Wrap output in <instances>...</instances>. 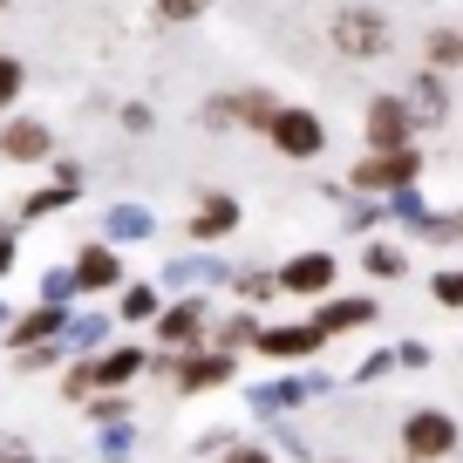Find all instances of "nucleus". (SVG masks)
<instances>
[{
    "label": "nucleus",
    "instance_id": "nucleus-14",
    "mask_svg": "<svg viewBox=\"0 0 463 463\" xmlns=\"http://www.w3.org/2000/svg\"><path fill=\"white\" fill-rule=\"evenodd\" d=\"M137 368H144V354H137V347H123V354H109V362L96 368V382H130Z\"/></svg>",
    "mask_w": 463,
    "mask_h": 463
},
{
    "label": "nucleus",
    "instance_id": "nucleus-5",
    "mask_svg": "<svg viewBox=\"0 0 463 463\" xmlns=\"http://www.w3.org/2000/svg\"><path fill=\"white\" fill-rule=\"evenodd\" d=\"M409 449H416V457H443V449H457V422L449 416H409Z\"/></svg>",
    "mask_w": 463,
    "mask_h": 463
},
{
    "label": "nucleus",
    "instance_id": "nucleus-26",
    "mask_svg": "<svg viewBox=\"0 0 463 463\" xmlns=\"http://www.w3.org/2000/svg\"><path fill=\"white\" fill-rule=\"evenodd\" d=\"M0 7H7V0H0Z\"/></svg>",
    "mask_w": 463,
    "mask_h": 463
},
{
    "label": "nucleus",
    "instance_id": "nucleus-13",
    "mask_svg": "<svg viewBox=\"0 0 463 463\" xmlns=\"http://www.w3.org/2000/svg\"><path fill=\"white\" fill-rule=\"evenodd\" d=\"M198 307H177V314H164V341H177V347H184V341H198Z\"/></svg>",
    "mask_w": 463,
    "mask_h": 463
},
{
    "label": "nucleus",
    "instance_id": "nucleus-3",
    "mask_svg": "<svg viewBox=\"0 0 463 463\" xmlns=\"http://www.w3.org/2000/svg\"><path fill=\"white\" fill-rule=\"evenodd\" d=\"M409 177H416V150H368L354 164V184L362 191H409Z\"/></svg>",
    "mask_w": 463,
    "mask_h": 463
},
{
    "label": "nucleus",
    "instance_id": "nucleus-4",
    "mask_svg": "<svg viewBox=\"0 0 463 463\" xmlns=\"http://www.w3.org/2000/svg\"><path fill=\"white\" fill-rule=\"evenodd\" d=\"M409 130H416V116H409V102L382 96L375 109H368V144H375V150H402V144H409Z\"/></svg>",
    "mask_w": 463,
    "mask_h": 463
},
{
    "label": "nucleus",
    "instance_id": "nucleus-10",
    "mask_svg": "<svg viewBox=\"0 0 463 463\" xmlns=\"http://www.w3.org/2000/svg\"><path fill=\"white\" fill-rule=\"evenodd\" d=\"M0 144H7V157H42V150H48V130H42V123H7V137H0Z\"/></svg>",
    "mask_w": 463,
    "mask_h": 463
},
{
    "label": "nucleus",
    "instance_id": "nucleus-11",
    "mask_svg": "<svg viewBox=\"0 0 463 463\" xmlns=\"http://www.w3.org/2000/svg\"><path fill=\"white\" fill-rule=\"evenodd\" d=\"M225 354H204V362H184L177 368V382H184V389H212V382H225Z\"/></svg>",
    "mask_w": 463,
    "mask_h": 463
},
{
    "label": "nucleus",
    "instance_id": "nucleus-9",
    "mask_svg": "<svg viewBox=\"0 0 463 463\" xmlns=\"http://www.w3.org/2000/svg\"><path fill=\"white\" fill-rule=\"evenodd\" d=\"M232 225H239V204L232 198H204V212H198L191 232H198V239H218V232H232Z\"/></svg>",
    "mask_w": 463,
    "mask_h": 463
},
{
    "label": "nucleus",
    "instance_id": "nucleus-20",
    "mask_svg": "<svg viewBox=\"0 0 463 463\" xmlns=\"http://www.w3.org/2000/svg\"><path fill=\"white\" fill-rule=\"evenodd\" d=\"M436 300H443V307H463V273H443V279H436Z\"/></svg>",
    "mask_w": 463,
    "mask_h": 463
},
{
    "label": "nucleus",
    "instance_id": "nucleus-12",
    "mask_svg": "<svg viewBox=\"0 0 463 463\" xmlns=\"http://www.w3.org/2000/svg\"><path fill=\"white\" fill-rule=\"evenodd\" d=\"M75 279H82V287H109V279H116V260H109V252H82V266H75Z\"/></svg>",
    "mask_w": 463,
    "mask_h": 463
},
{
    "label": "nucleus",
    "instance_id": "nucleus-17",
    "mask_svg": "<svg viewBox=\"0 0 463 463\" xmlns=\"http://www.w3.org/2000/svg\"><path fill=\"white\" fill-rule=\"evenodd\" d=\"M430 61H436V69L463 61V42H457V34H443V28H436V34H430Z\"/></svg>",
    "mask_w": 463,
    "mask_h": 463
},
{
    "label": "nucleus",
    "instance_id": "nucleus-25",
    "mask_svg": "<svg viewBox=\"0 0 463 463\" xmlns=\"http://www.w3.org/2000/svg\"><path fill=\"white\" fill-rule=\"evenodd\" d=\"M0 463H34V457H28L21 443H0Z\"/></svg>",
    "mask_w": 463,
    "mask_h": 463
},
{
    "label": "nucleus",
    "instance_id": "nucleus-1",
    "mask_svg": "<svg viewBox=\"0 0 463 463\" xmlns=\"http://www.w3.org/2000/svg\"><path fill=\"white\" fill-rule=\"evenodd\" d=\"M327 34H334V48H341L347 61H368V55H382V48H389V21L368 14V7H341Z\"/></svg>",
    "mask_w": 463,
    "mask_h": 463
},
{
    "label": "nucleus",
    "instance_id": "nucleus-24",
    "mask_svg": "<svg viewBox=\"0 0 463 463\" xmlns=\"http://www.w3.org/2000/svg\"><path fill=\"white\" fill-rule=\"evenodd\" d=\"M225 463H273V457H266V449H252V443H246V449H232Z\"/></svg>",
    "mask_w": 463,
    "mask_h": 463
},
{
    "label": "nucleus",
    "instance_id": "nucleus-16",
    "mask_svg": "<svg viewBox=\"0 0 463 463\" xmlns=\"http://www.w3.org/2000/svg\"><path fill=\"white\" fill-rule=\"evenodd\" d=\"M109 232H116V239H144V232H150V218L137 212V204H123V212L109 218Z\"/></svg>",
    "mask_w": 463,
    "mask_h": 463
},
{
    "label": "nucleus",
    "instance_id": "nucleus-2",
    "mask_svg": "<svg viewBox=\"0 0 463 463\" xmlns=\"http://www.w3.org/2000/svg\"><path fill=\"white\" fill-rule=\"evenodd\" d=\"M266 137H273V144L287 150V157H320V144H327V130H320V116H307V109H273Z\"/></svg>",
    "mask_w": 463,
    "mask_h": 463
},
{
    "label": "nucleus",
    "instance_id": "nucleus-6",
    "mask_svg": "<svg viewBox=\"0 0 463 463\" xmlns=\"http://www.w3.org/2000/svg\"><path fill=\"white\" fill-rule=\"evenodd\" d=\"M327 279H334V260H327V252H300V260L279 273V287H293V293H327Z\"/></svg>",
    "mask_w": 463,
    "mask_h": 463
},
{
    "label": "nucleus",
    "instance_id": "nucleus-18",
    "mask_svg": "<svg viewBox=\"0 0 463 463\" xmlns=\"http://www.w3.org/2000/svg\"><path fill=\"white\" fill-rule=\"evenodd\" d=\"M14 96H21V61L0 55V102H14Z\"/></svg>",
    "mask_w": 463,
    "mask_h": 463
},
{
    "label": "nucleus",
    "instance_id": "nucleus-22",
    "mask_svg": "<svg viewBox=\"0 0 463 463\" xmlns=\"http://www.w3.org/2000/svg\"><path fill=\"white\" fill-rule=\"evenodd\" d=\"M150 307H157V293H150V287H137V293H130V300H123V314H130V320H144V314H150Z\"/></svg>",
    "mask_w": 463,
    "mask_h": 463
},
{
    "label": "nucleus",
    "instance_id": "nucleus-21",
    "mask_svg": "<svg viewBox=\"0 0 463 463\" xmlns=\"http://www.w3.org/2000/svg\"><path fill=\"white\" fill-rule=\"evenodd\" d=\"M157 7H164V14H171V21H191V14H204L212 0H157Z\"/></svg>",
    "mask_w": 463,
    "mask_h": 463
},
{
    "label": "nucleus",
    "instance_id": "nucleus-19",
    "mask_svg": "<svg viewBox=\"0 0 463 463\" xmlns=\"http://www.w3.org/2000/svg\"><path fill=\"white\" fill-rule=\"evenodd\" d=\"M368 273H402V252L395 246H368Z\"/></svg>",
    "mask_w": 463,
    "mask_h": 463
},
{
    "label": "nucleus",
    "instance_id": "nucleus-15",
    "mask_svg": "<svg viewBox=\"0 0 463 463\" xmlns=\"http://www.w3.org/2000/svg\"><path fill=\"white\" fill-rule=\"evenodd\" d=\"M55 327H61V314H55V307H42V314H28V320H21V334H14V341H48Z\"/></svg>",
    "mask_w": 463,
    "mask_h": 463
},
{
    "label": "nucleus",
    "instance_id": "nucleus-7",
    "mask_svg": "<svg viewBox=\"0 0 463 463\" xmlns=\"http://www.w3.org/2000/svg\"><path fill=\"white\" fill-rule=\"evenodd\" d=\"M320 341H327L320 327H273V334H260V347H266V354H314Z\"/></svg>",
    "mask_w": 463,
    "mask_h": 463
},
{
    "label": "nucleus",
    "instance_id": "nucleus-23",
    "mask_svg": "<svg viewBox=\"0 0 463 463\" xmlns=\"http://www.w3.org/2000/svg\"><path fill=\"white\" fill-rule=\"evenodd\" d=\"M422 109L443 116V82H430V75H422Z\"/></svg>",
    "mask_w": 463,
    "mask_h": 463
},
{
    "label": "nucleus",
    "instance_id": "nucleus-8",
    "mask_svg": "<svg viewBox=\"0 0 463 463\" xmlns=\"http://www.w3.org/2000/svg\"><path fill=\"white\" fill-rule=\"evenodd\" d=\"M362 320H375V307H368V300H334V307H320V314H314V327L320 334H341V327H362Z\"/></svg>",
    "mask_w": 463,
    "mask_h": 463
}]
</instances>
